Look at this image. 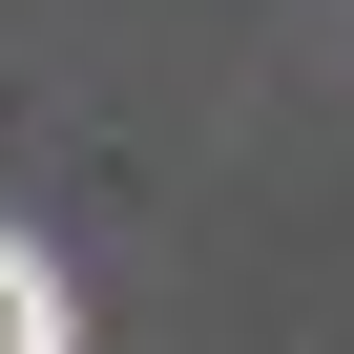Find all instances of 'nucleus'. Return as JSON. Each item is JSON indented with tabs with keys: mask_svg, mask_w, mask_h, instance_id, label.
Wrapping results in <instances>:
<instances>
[{
	"mask_svg": "<svg viewBox=\"0 0 354 354\" xmlns=\"http://www.w3.org/2000/svg\"><path fill=\"white\" fill-rule=\"evenodd\" d=\"M0 354H63V271H42L21 230H0Z\"/></svg>",
	"mask_w": 354,
	"mask_h": 354,
	"instance_id": "f257e3e1",
	"label": "nucleus"
}]
</instances>
